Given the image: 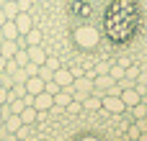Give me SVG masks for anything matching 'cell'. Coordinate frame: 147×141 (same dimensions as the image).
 Here are the masks:
<instances>
[{
  "mask_svg": "<svg viewBox=\"0 0 147 141\" xmlns=\"http://www.w3.org/2000/svg\"><path fill=\"white\" fill-rule=\"evenodd\" d=\"M109 74L119 82V80H124V74H127V67L124 64H111V69H109Z\"/></svg>",
  "mask_w": 147,
  "mask_h": 141,
  "instance_id": "44dd1931",
  "label": "cell"
},
{
  "mask_svg": "<svg viewBox=\"0 0 147 141\" xmlns=\"http://www.w3.org/2000/svg\"><path fill=\"white\" fill-rule=\"evenodd\" d=\"M140 134H142L140 126H132V128H129V136H132V139H140Z\"/></svg>",
  "mask_w": 147,
  "mask_h": 141,
  "instance_id": "1f68e13d",
  "label": "cell"
},
{
  "mask_svg": "<svg viewBox=\"0 0 147 141\" xmlns=\"http://www.w3.org/2000/svg\"><path fill=\"white\" fill-rule=\"evenodd\" d=\"M90 3H93V0H90Z\"/></svg>",
  "mask_w": 147,
  "mask_h": 141,
  "instance_id": "ab89813d",
  "label": "cell"
},
{
  "mask_svg": "<svg viewBox=\"0 0 147 141\" xmlns=\"http://www.w3.org/2000/svg\"><path fill=\"white\" fill-rule=\"evenodd\" d=\"M16 51H18V44H16V41H10V39H3V41H0V57H3V59H13Z\"/></svg>",
  "mask_w": 147,
  "mask_h": 141,
  "instance_id": "5bb4252c",
  "label": "cell"
},
{
  "mask_svg": "<svg viewBox=\"0 0 147 141\" xmlns=\"http://www.w3.org/2000/svg\"><path fill=\"white\" fill-rule=\"evenodd\" d=\"M72 103V87H62L57 95H54V105L57 108H67Z\"/></svg>",
  "mask_w": 147,
  "mask_h": 141,
  "instance_id": "7c38bea8",
  "label": "cell"
},
{
  "mask_svg": "<svg viewBox=\"0 0 147 141\" xmlns=\"http://www.w3.org/2000/svg\"><path fill=\"white\" fill-rule=\"evenodd\" d=\"M137 82H142V85H147V69H145V72H140V77H137Z\"/></svg>",
  "mask_w": 147,
  "mask_h": 141,
  "instance_id": "d6a6232c",
  "label": "cell"
},
{
  "mask_svg": "<svg viewBox=\"0 0 147 141\" xmlns=\"http://www.w3.org/2000/svg\"><path fill=\"white\" fill-rule=\"evenodd\" d=\"M18 3V10L21 13H28V8H31V0H16Z\"/></svg>",
  "mask_w": 147,
  "mask_h": 141,
  "instance_id": "4dcf8cb0",
  "label": "cell"
},
{
  "mask_svg": "<svg viewBox=\"0 0 147 141\" xmlns=\"http://www.w3.org/2000/svg\"><path fill=\"white\" fill-rule=\"evenodd\" d=\"M3 13H5V18L8 21H13L21 10H18V3H13V0H5V5H3Z\"/></svg>",
  "mask_w": 147,
  "mask_h": 141,
  "instance_id": "d6986e66",
  "label": "cell"
},
{
  "mask_svg": "<svg viewBox=\"0 0 147 141\" xmlns=\"http://www.w3.org/2000/svg\"><path fill=\"white\" fill-rule=\"evenodd\" d=\"M23 85H26V92H28V95H39V92L44 90V80H41L39 74H34V77H28V80H26Z\"/></svg>",
  "mask_w": 147,
  "mask_h": 141,
  "instance_id": "8fae6325",
  "label": "cell"
},
{
  "mask_svg": "<svg viewBox=\"0 0 147 141\" xmlns=\"http://www.w3.org/2000/svg\"><path fill=\"white\" fill-rule=\"evenodd\" d=\"M101 108H103L106 113H114V116H119V113H124V110H127V105H124L121 95H111V92L101 95Z\"/></svg>",
  "mask_w": 147,
  "mask_h": 141,
  "instance_id": "277c9868",
  "label": "cell"
},
{
  "mask_svg": "<svg viewBox=\"0 0 147 141\" xmlns=\"http://www.w3.org/2000/svg\"><path fill=\"white\" fill-rule=\"evenodd\" d=\"M36 74H39V77H41V80H44V82H47V80H52V74H54V72H52V69H49V67H47V64H41V67H39V72H36Z\"/></svg>",
  "mask_w": 147,
  "mask_h": 141,
  "instance_id": "83f0119b",
  "label": "cell"
},
{
  "mask_svg": "<svg viewBox=\"0 0 147 141\" xmlns=\"http://www.w3.org/2000/svg\"><path fill=\"white\" fill-rule=\"evenodd\" d=\"M109 69H111V64H109V62H101L98 67H93V77H96V74H109Z\"/></svg>",
  "mask_w": 147,
  "mask_h": 141,
  "instance_id": "4316f807",
  "label": "cell"
},
{
  "mask_svg": "<svg viewBox=\"0 0 147 141\" xmlns=\"http://www.w3.org/2000/svg\"><path fill=\"white\" fill-rule=\"evenodd\" d=\"M3 141H16V134H5L3 131Z\"/></svg>",
  "mask_w": 147,
  "mask_h": 141,
  "instance_id": "836d02e7",
  "label": "cell"
},
{
  "mask_svg": "<svg viewBox=\"0 0 147 141\" xmlns=\"http://www.w3.org/2000/svg\"><path fill=\"white\" fill-rule=\"evenodd\" d=\"M10 95H13V98H23V95H26V85H21V82H13V87H10Z\"/></svg>",
  "mask_w": 147,
  "mask_h": 141,
  "instance_id": "cb8c5ba5",
  "label": "cell"
},
{
  "mask_svg": "<svg viewBox=\"0 0 147 141\" xmlns=\"http://www.w3.org/2000/svg\"><path fill=\"white\" fill-rule=\"evenodd\" d=\"M72 39H75V44H78L83 51H90V49H96V46L101 44V33H98V28L90 26V23L78 26V28L72 31Z\"/></svg>",
  "mask_w": 147,
  "mask_h": 141,
  "instance_id": "7a4b0ae2",
  "label": "cell"
},
{
  "mask_svg": "<svg viewBox=\"0 0 147 141\" xmlns=\"http://www.w3.org/2000/svg\"><path fill=\"white\" fill-rule=\"evenodd\" d=\"M5 21H8V18H5V13H3V8H0V26H3Z\"/></svg>",
  "mask_w": 147,
  "mask_h": 141,
  "instance_id": "e575fe53",
  "label": "cell"
},
{
  "mask_svg": "<svg viewBox=\"0 0 147 141\" xmlns=\"http://www.w3.org/2000/svg\"><path fill=\"white\" fill-rule=\"evenodd\" d=\"M83 110H90V113L101 110V95H88L83 100Z\"/></svg>",
  "mask_w": 147,
  "mask_h": 141,
  "instance_id": "e0dca14e",
  "label": "cell"
},
{
  "mask_svg": "<svg viewBox=\"0 0 147 141\" xmlns=\"http://www.w3.org/2000/svg\"><path fill=\"white\" fill-rule=\"evenodd\" d=\"M18 116H21V121H23V126H31V123L36 121V116H39V110H36L34 105H26V108H23V110H21Z\"/></svg>",
  "mask_w": 147,
  "mask_h": 141,
  "instance_id": "9a60e30c",
  "label": "cell"
},
{
  "mask_svg": "<svg viewBox=\"0 0 147 141\" xmlns=\"http://www.w3.org/2000/svg\"><path fill=\"white\" fill-rule=\"evenodd\" d=\"M13 3H16V0H13Z\"/></svg>",
  "mask_w": 147,
  "mask_h": 141,
  "instance_id": "f35d334b",
  "label": "cell"
},
{
  "mask_svg": "<svg viewBox=\"0 0 147 141\" xmlns=\"http://www.w3.org/2000/svg\"><path fill=\"white\" fill-rule=\"evenodd\" d=\"M8 108H10V113H16V116H18V113L26 108V100H23V98H13V100L8 103Z\"/></svg>",
  "mask_w": 147,
  "mask_h": 141,
  "instance_id": "603a6c76",
  "label": "cell"
},
{
  "mask_svg": "<svg viewBox=\"0 0 147 141\" xmlns=\"http://www.w3.org/2000/svg\"><path fill=\"white\" fill-rule=\"evenodd\" d=\"M44 90H47L49 95H57V92H59L62 87H59V85H57L54 80H47V82H44Z\"/></svg>",
  "mask_w": 147,
  "mask_h": 141,
  "instance_id": "484cf974",
  "label": "cell"
},
{
  "mask_svg": "<svg viewBox=\"0 0 147 141\" xmlns=\"http://www.w3.org/2000/svg\"><path fill=\"white\" fill-rule=\"evenodd\" d=\"M13 23H16V28H18V33H21V36H23V33H28V31L34 28L31 13H18V15L13 18Z\"/></svg>",
  "mask_w": 147,
  "mask_h": 141,
  "instance_id": "52a82bcc",
  "label": "cell"
},
{
  "mask_svg": "<svg viewBox=\"0 0 147 141\" xmlns=\"http://www.w3.org/2000/svg\"><path fill=\"white\" fill-rule=\"evenodd\" d=\"M90 92H93V77L78 74V77L72 80V100H80V103H83Z\"/></svg>",
  "mask_w": 147,
  "mask_h": 141,
  "instance_id": "3957f363",
  "label": "cell"
},
{
  "mask_svg": "<svg viewBox=\"0 0 147 141\" xmlns=\"http://www.w3.org/2000/svg\"><path fill=\"white\" fill-rule=\"evenodd\" d=\"M3 5H5V0H0V8H3Z\"/></svg>",
  "mask_w": 147,
  "mask_h": 141,
  "instance_id": "74e56055",
  "label": "cell"
},
{
  "mask_svg": "<svg viewBox=\"0 0 147 141\" xmlns=\"http://www.w3.org/2000/svg\"><path fill=\"white\" fill-rule=\"evenodd\" d=\"M21 126H23V121H21V116H16V113H10V116L3 118V131H5V134H16Z\"/></svg>",
  "mask_w": 147,
  "mask_h": 141,
  "instance_id": "30bf717a",
  "label": "cell"
},
{
  "mask_svg": "<svg viewBox=\"0 0 147 141\" xmlns=\"http://www.w3.org/2000/svg\"><path fill=\"white\" fill-rule=\"evenodd\" d=\"M13 62H16L18 67H26V64H28V51H26V49H18V51L13 54Z\"/></svg>",
  "mask_w": 147,
  "mask_h": 141,
  "instance_id": "7402d4cb",
  "label": "cell"
},
{
  "mask_svg": "<svg viewBox=\"0 0 147 141\" xmlns=\"http://www.w3.org/2000/svg\"><path fill=\"white\" fill-rule=\"evenodd\" d=\"M83 141H98V139H96V136H85Z\"/></svg>",
  "mask_w": 147,
  "mask_h": 141,
  "instance_id": "d590c367",
  "label": "cell"
},
{
  "mask_svg": "<svg viewBox=\"0 0 147 141\" xmlns=\"http://www.w3.org/2000/svg\"><path fill=\"white\" fill-rule=\"evenodd\" d=\"M114 85H116V80H114L111 74H96V77H93V90L101 92V95H106Z\"/></svg>",
  "mask_w": 147,
  "mask_h": 141,
  "instance_id": "8992f818",
  "label": "cell"
},
{
  "mask_svg": "<svg viewBox=\"0 0 147 141\" xmlns=\"http://www.w3.org/2000/svg\"><path fill=\"white\" fill-rule=\"evenodd\" d=\"M26 51H28V62H31V64H39V67H41V64L47 62V57H49L41 44H39V46H26Z\"/></svg>",
  "mask_w": 147,
  "mask_h": 141,
  "instance_id": "ba28073f",
  "label": "cell"
},
{
  "mask_svg": "<svg viewBox=\"0 0 147 141\" xmlns=\"http://www.w3.org/2000/svg\"><path fill=\"white\" fill-rule=\"evenodd\" d=\"M132 116L134 118H147V100H140L137 105H132Z\"/></svg>",
  "mask_w": 147,
  "mask_h": 141,
  "instance_id": "ffe728a7",
  "label": "cell"
},
{
  "mask_svg": "<svg viewBox=\"0 0 147 141\" xmlns=\"http://www.w3.org/2000/svg\"><path fill=\"white\" fill-rule=\"evenodd\" d=\"M52 80L59 85V87H72V80H75V74H72V69H57L54 74H52Z\"/></svg>",
  "mask_w": 147,
  "mask_h": 141,
  "instance_id": "9c48e42d",
  "label": "cell"
},
{
  "mask_svg": "<svg viewBox=\"0 0 147 141\" xmlns=\"http://www.w3.org/2000/svg\"><path fill=\"white\" fill-rule=\"evenodd\" d=\"M44 64H47L52 72H57V69H59V59H57V57H47V62H44Z\"/></svg>",
  "mask_w": 147,
  "mask_h": 141,
  "instance_id": "f1b7e54d",
  "label": "cell"
},
{
  "mask_svg": "<svg viewBox=\"0 0 147 141\" xmlns=\"http://www.w3.org/2000/svg\"><path fill=\"white\" fill-rule=\"evenodd\" d=\"M121 100H124L127 108H132V105H137V103L142 100V95H140L134 87H124V90H121Z\"/></svg>",
  "mask_w": 147,
  "mask_h": 141,
  "instance_id": "4fadbf2b",
  "label": "cell"
},
{
  "mask_svg": "<svg viewBox=\"0 0 147 141\" xmlns=\"http://www.w3.org/2000/svg\"><path fill=\"white\" fill-rule=\"evenodd\" d=\"M0 28H3V36H5V39H10V41H16V39H18V36H21V33H18V28H16V23H13V21H5V23H3V26H0Z\"/></svg>",
  "mask_w": 147,
  "mask_h": 141,
  "instance_id": "ac0fdd59",
  "label": "cell"
},
{
  "mask_svg": "<svg viewBox=\"0 0 147 141\" xmlns=\"http://www.w3.org/2000/svg\"><path fill=\"white\" fill-rule=\"evenodd\" d=\"M67 110H70V113H72V116H78V113H80V110H83V103H80V100H72V103H70V105H67Z\"/></svg>",
  "mask_w": 147,
  "mask_h": 141,
  "instance_id": "f546056e",
  "label": "cell"
},
{
  "mask_svg": "<svg viewBox=\"0 0 147 141\" xmlns=\"http://www.w3.org/2000/svg\"><path fill=\"white\" fill-rule=\"evenodd\" d=\"M26 36V46H39L41 41H44V33L39 31V28H31L28 33H23Z\"/></svg>",
  "mask_w": 147,
  "mask_h": 141,
  "instance_id": "2e32d148",
  "label": "cell"
},
{
  "mask_svg": "<svg viewBox=\"0 0 147 141\" xmlns=\"http://www.w3.org/2000/svg\"><path fill=\"white\" fill-rule=\"evenodd\" d=\"M3 39H5V36H3V28H0V41H3Z\"/></svg>",
  "mask_w": 147,
  "mask_h": 141,
  "instance_id": "8d00e7d4",
  "label": "cell"
},
{
  "mask_svg": "<svg viewBox=\"0 0 147 141\" xmlns=\"http://www.w3.org/2000/svg\"><path fill=\"white\" fill-rule=\"evenodd\" d=\"M39 113H49L52 108H54V95H49L47 90H41L39 95H34V103H31Z\"/></svg>",
  "mask_w": 147,
  "mask_h": 141,
  "instance_id": "5b68a950",
  "label": "cell"
},
{
  "mask_svg": "<svg viewBox=\"0 0 147 141\" xmlns=\"http://www.w3.org/2000/svg\"><path fill=\"white\" fill-rule=\"evenodd\" d=\"M26 80H28V72H26L23 67H18V69H16V74H13V82H21V85H23Z\"/></svg>",
  "mask_w": 147,
  "mask_h": 141,
  "instance_id": "d4e9b609",
  "label": "cell"
},
{
  "mask_svg": "<svg viewBox=\"0 0 147 141\" xmlns=\"http://www.w3.org/2000/svg\"><path fill=\"white\" fill-rule=\"evenodd\" d=\"M140 21L137 0H114L103 13V31L114 44H124L132 39Z\"/></svg>",
  "mask_w": 147,
  "mask_h": 141,
  "instance_id": "6da1fadb",
  "label": "cell"
}]
</instances>
